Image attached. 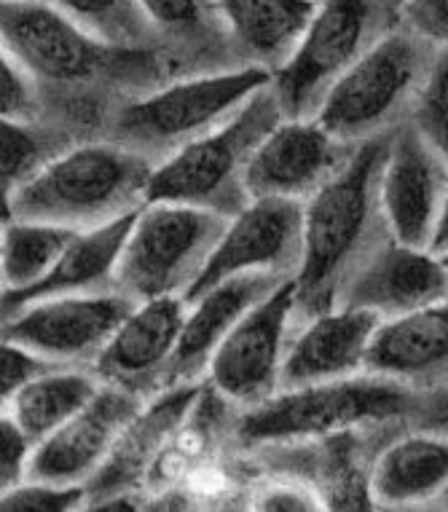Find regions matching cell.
<instances>
[{
  "mask_svg": "<svg viewBox=\"0 0 448 512\" xmlns=\"http://www.w3.org/2000/svg\"><path fill=\"white\" fill-rule=\"evenodd\" d=\"M57 362H49L33 349L0 336V411H9L14 397L22 392L27 381H33L38 373H43Z\"/></svg>",
  "mask_w": 448,
  "mask_h": 512,
  "instance_id": "1f68e13d",
  "label": "cell"
},
{
  "mask_svg": "<svg viewBox=\"0 0 448 512\" xmlns=\"http://www.w3.org/2000/svg\"><path fill=\"white\" fill-rule=\"evenodd\" d=\"M156 161L116 140L84 143L43 161L11 199V218L86 231L140 210Z\"/></svg>",
  "mask_w": 448,
  "mask_h": 512,
  "instance_id": "7a4b0ae2",
  "label": "cell"
},
{
  "mask_svg": "<svg viewBox=\"0 0 448 512\" xmlns=\"http://www.w3.org/2000/svg\"><path fill=\"white\" fill-rule=\"evenodd\" d=\"M250 510H288V512H309L325 510L320 496L314 488L296 478H282V475H263L250 496Z\"/></svg>",
  "mask_w": 448,
  "mask_h": 512,
  "instance_id": "d6a6232c",
  "label": "cell"
},
{
  "mask_svg": "<svg viewBox=\"0 0 448 512\" xmlns=\"http://www.w3.org/2000/svg\"><path fill=\"white\" fill-rule=\"evenodd\" d=\"M400 25L432 46H448V0H400Z\"/></svg>",
  "mask_w": 448,
  "mask_h": 512,
  "instance_id": "e575fe53",
  "label": "cell"
},
{
  "mask_svg": "<svg viewBox=\"0 0 448 512\" xmlns=\"http://www.w3.org/2000/svg\"><path fill=\"white\" fill-rule=\"evenodd\" d=\"M435 49L408 27H395L344 73L314 118L349 145L395 132L411 118Z\"/></svg>",
  "mask_w": 448,
  "mask_h": 512,
  "instance_id": "8992f818",
  "label": "cell"
},
{
  "mask_svg": "<svg viewBox=\"0 0 448 512\" xmlns=\"http://www.w3.org/2000/svg\"><path fill=\"white\" fill-rule=\"evenodd\" d=\"M408 424L432 429V432H440V435L448 437V389H438V392H427V395L416 397Z\"/></svg>",
  "mask_w": 448,
  "mask_h": 512,
  "instance_id": "8d00e7d4",
  "label": "cell"
},
{
  "mask_svg": "<svg viewBox=\"0 0 448 512\" xmlns=\"http://www.w3.org/2000/svg\"><path fill=\"white\" fill-rule=\"evenodd\" d=\"M202 381L172 384V387L161 389L159 395L145 400L135 419L129 421L127 429L121 432L119 443L113 445V451L100 467V472L89 480L86 491H89L92 504L116 494H143L145 480L151 475L153 464L159 462V456L170 448L172 437H175V432L191 411L199 389H202Z\"/></svg>",
  "mask_w": 448,
  "mask_h": 512,
  "instance_id": "ac0fdd59",
  "label": "cell"
},
{
  "mask_svg": "<svg viewBox=\"0 0 448 512\" xmlns=\"http://www.w3.org/2000/svg\"><path fill=\"white\" fill-rule=\"evenodd\" d=\"M137 210L124 215V218L110 220L97 228H86L73 236V242L65 247L60 261L54 263V269L46 277L14 298L0 301V319L9 317L25 303L51 298V295H70V293H102L113 290L116 279V266H119L121 250L127 242L129 228L135 220Z\"/></svg>",
  "mask_w": 448,
  "mask_h": 512,
  "instance_id": "603a6c76",
  "label": "cell"
},
{
  "mask_svg": "<svg viewBox=\"0 0 448 512\" xmlns=\"http://www.w3.org/2000/svg\"><path fill=\"white\" fill-rule=\"evenodd\" d=\"M355 148L317 118H282L250 161V199L271 196L306 204L347 167Z\"/></svg>",
  "mask_w": 448,
  "mask_h": 512,
  "instance_id": "5bb4252c",
  "label": "cell"
},
{
  "mask_svg": "<svg viewBox=\"0 0 448 512\" xmlns=\"http://www.w3.org/2000/svg\"><path fill=\"white\" fill-rule=\"evenodd\" d=\"M285 118L274 86H266L237 116L156 164L145 202H178L234 218L250 202L247 169L258 145Z\"/></svg>",
  "mask_w": 448,
  "mask_h": 512,
  "instance_id": "5b68a950",
  "label": "cell"
},
{
  "mask_svg": "<svg viewBox=\"0 0 448 512\" xmlns=\"http://www.w3.org/2000/svg\"><path fill=\"white\" fill-rule=\"evenodd\" d=\"M30 81L19 62L11 57L6 43L0 38V116L22 118L33 108V94H30Z\"/></svg>",
  "mask_w": 448,
  "mask_h": 512,
  "instance_id": "d590c367",
  "label": "cell"
},
{
  "mask_svg": "<svg viewBox=\"0 0 448 512\" xmlns=\"http://www.w3.org/2000/svg\"><path fill=\"white\" fill-rule=\"evenodd\" d=\"M102 381L86 365H51L27 381L9 411L33 443H41L54 429L73 419L97 392Z\"/></svg>",
  "mask_w": 448,
  "mask_h": 512,
  "instance_id": "484cf974",
  "label": "cell"
},
{
  "mask_svg": "<svg viewBox=\"0 0 448 512\" xmlns=\"http://www.w3.org/2000/svg\"><path fill=\"white\" fill-rule=\"evenodd\" d=\"M416 397L403 384L376 373L282 389L266 403L239 411L237 445L253 451L263 445L336 435L344 429L408 421Z\"/></svg>",
  "mask_w": 448,
  "mask_h": 512,
  "instance_id": "277c9868",
  "label": "cell"
},
{
  "mask_svg": "<svg viewBox=\"0 0 448 512\" xmlns=\"http://www.w3.org/2000/svg\"><path fill=\"white\" fill-rule=\"evenodd\" d=\"M389 135L360 143L347 167L304 204V255L293 277L296 322L333 309L341 290L392 239L381 210V167Z\"/></svg>",
  "mask_w": 448,
  "mask_h": 512,
  "instance_id": "6da1fadb",
  "label": "cell"
},
{
  "mask_svg": "<svg viewBox=\"0 0 448 512\" xmlns=\"http://www.w3.org/2000/svg\"><path fill=\"white\" fill-rule=\"evenodd\" d=\"M408 427V421L371 424L336 435L274 443L245 451L263 475L296 478L314 488L325 510H371L373 464L381 448Z\"/></svg>",
  "mask_w": 448,
  "mask_h": 512,
  "instance_id": "9c48e42d",
  "label": "cell"
},
{
  "mask_svg": "<svg viewBox=\"0 0 448 512\" xmlns=\"http://www.w3.org/2000/svg\"><path fill=\"white\" fill-rule=\"evenodd\" d=\"M46 3L60 9L81 30L110 49L170 51L143 0H46Z\"/></svg>",
  "mask_w": 448,
  "mask_h": 512,
  "instance_id": "83f0119b",
  "label": "cell"
},
{
  "mask_svg": "<svg viewBox=\"0 0 448 512\" xmlns=\"http://www.w3.org/2000/svg\"><path fill=\"white\" fill-rule=\"evenodd\" d=\"M143 405L145 397L102 384L100 392L73 419L35 443L27 478L60 486H89Z\"/></svg>",
  "mask_w": 448,
  "mask_h": 512,
  "instance_id": "2e32d148",
  "label": "cell"
},
{
  "mask_svg": "<svg viewBox=\"0 0 448 512\" xmlns=\"http://www.w3.org/2000/svg\"><path fill=\"white\" fill-rule=\"evenodd\" d=\"M448 491V437L403 427L373 464L371 496L381 510H432Z\"/></svg>",
  "mask_w": 448,
  "mask_h": 512,
  "instance_id": "7402d4cb",
  "label": "cell"
},
{
  "mask_svg": "<svg viewBox=\"0 0 448 512\" xmlns=\"http://www.w3.org/2000/svg\"><path fill=\"white\" fill-rule=\"evenodd\" d=\"M76 228L46 220L9 218L0 223V285L3 298H14L38 285L60 261Z\"/></svg>",
  "mask_w": 448,
  "mask_h": 512,
  "instance_id": "4316f807",
  "label": "cell"
},
{
  "mask_svg": "<svg viewBox=\"0 0 448 512\" xmlns=\"http://www.w3.org/2000/svg\"><path fill=\"white\" fill-rule=\"evenodd\" d=\"M288 277L277 274H237L207 287L188 301V314L183 333H180L178 352L172 362V384H191L202 381L212 354L229 338L247 311L277 290Z\"/></svg>",
  "mask_w": 448,
  "mask_h": 512,
  "instance_id": "44dd1931",
  "label": "cell"
},
{
  "mask_svg": "<svg viewBox=\"0 0 448 512\" xmlns=\"http://www.w3.org/2000/svg\"><path fill=\"white\" fill-rule=\"evenodd\" d=\"M408 121L435 151L448 159V46H438L432 54Z\"/></svg>",
  "mask_w": 448,
  "mask_h": 512,
  "instance_id": "f546056e",
  "label": "cell"
},
{
  "mask_svg": "<svg viewBox=\"0 0 448 512\" xmlns=\"http://www.w3.org/2000/svg\"><path fill=\"white\" fill-rule=\"evenodd\" d=\"M271 76V70L258 65H237L172 78L151 92L129 97L113 118L110 140L159 164L231 121L271 84Z\"/></svg>",
  "mask_w": 448,
  "mask_h": 512,
  "instance_id": "3957f363",
  "label": "cell"
},
{
  "mask_svg": "<svg viewBox=\"0 0 448 512\" xmlns=\"http://www.w3.org/2000/svg\"><path fill=\"white\" fill-rule=\"evenodd\" d=\"M365 373L403 384L416 395L448 389V301L384 319L371 341Z\"/></svg>",
  "mask_w": 448,
  "mask_h": 512,
  "instance_id": "ffe728a7",
  "label": "cell"
},
{
  "mask_svg": "<svg viewBox=\"0 0 448 512\" xmlns=\"http://www.w3.org/2000/svg\"><path fill=\"white\" fill-rule=\"evenodd\" d=\"M41 145L22 118L0 116V223L11 218V199L19 185L41 167Z\"/></svg>",
  "mask_w": 448,
  "mask_h": 512,
  "instance_id": "f1b7e54d",
  "label": "cell"
},
{
  "mask_svg": "<svg viewBox=\"0 0 448 512\" xmlns=\"http://www.w3.org/2000/svg\"><path fill=\"white\" fill-rule=\"evenodd\" d=\"M35 443L11 411H0V494L27 478Z\"/></svg>",
  "mask_w": 448,
  "mask_h": 512,
  "instance_id": "836d02e7",
  "label": "cell"
},
{
  "mask_svg": "<svg viewBox=\"0 0 448 512\" xmlns=\"http://www.w3.org/2000/svg\"><path fill=\"white\" fill-rule=\"evenodd\" d=\"M400 27V0H317L288 62L271 76L285 118H314L371 46Z\"/></svg>",
  "mask_w": 448,
  "mask_h": 512,
  "instance_id": "52a82bcc",
  "label": "cell"
},
{
  "mask_svg": "<svg viewBox=\"0 0 448 512\" xmlns=\"http://www.w3.org/2000/svg\"><path fill=\"white\" fill-rule=\"evenodd\" d=\"M304 255V204L290 199H250L229 218L218 247L196 279L194 298L207 287L237 274H277L293 279Z\"/></svg>",
  "mask_w": 448,
  "mask_h": 512,
  "instance_id": "7c38bea8",
  "label": "cell"
},
{
  "mask_svg": "<svg viewBox=\"0 0 448 512\" xmlns=\"http://www.w3.org/2000/svg\"><path fill=\"white\" fill-rule=\"evenodd\" d=\"M186 314L188 301L183 295H161L135 303L94 360L92 370L97 378L145 400L159 395L161 389L170 387Z\"/></svg>",
  "mask_w": 448,
  "mask_h": 512,
  "instance_id": "9a60e30c",
  "label": "cell"
},
{
  "mask_svg": "<svg viewBox=\"0 0 448 512\" xmlns=\"http://www.w3.org/2000/svg\"><path fill=\"white\" fill-rule=\"evenodd\" d=\"M143 6L188 73L245 65L215 0H143Z\"/></svg>",
  "mask_w": 448,
  "mask_h": 512,
  "instance_id": "d4e9b609",
  "label": "cell"
},
{
  "mask_svg": "<svg viewBox=\"0 0 448 512\" xmlns=\"http://www.w3.org/2000/svg\"><path fill=\"white\" fill-rule=\"evenodd\" d=\"M432 250L435 252L448 250V194H446V207H443V215H440L438 234H435V242H432Z\"/></svg>",
  "mask_w": 448,
  "mask_h": 512,
  "instance_id": "74e56055",
  "label": "cell"
},
{
  "mask_svg": "<svg viewBox=\"0 0 448 512\" xmlns=\"http://www.w3.org/2000/svg\"><path fill=\"white\" fill-rule=\"evenodd\" d=\"M440 255H443V261H446V266H448V250H446V252H440Z\"/></svg>",
  "mask_w": 448,
  "mask_h": 512,
  "instance_id": "ab89813d",
  "label": "cell"
},
{
  "mask_svg": "<svg viewBox=\"0 0 448 512\" xmlns=\"http://www.w3.org/2000/svg\"><path fill=\"white\" fill-rule=\"evenodd\" d=\"M229 218L178 202H145L121 250L113 290L129 301L191 293Z\"/></svg>",
  "mask_w": 448,
  "mask_h": 512,
  "instance_id": "ba28073f",
  "label": "cell"
},
{
  "mask_svg": "<svg viewBox=\"0 0 448 512\" xmlns=\"http://www.w3.org/2000/svg\"><path fill=\"white\" fill-rule=\"evenodd\" d=\"M132 306L119 290L51 295L0 319V336L57 365L92 368Z\"/></svg>",
  "mask_w": 448,
  "mask_h": 512,
  "instance_id": "8fae6325",
  "label": "cell"
},
{
  "mask_svg": "<svg viewBox=\"0 0 448 512\" xmlns=\"http://www.w3.org/2000/svg\"><path fill=\"white\" fill-rule=\"evenodd\" d=\"M440 301H448L443 255L430 247L387 239L349 279L336 306L371 311L384 322Z\"/></svg>",
  "mask_w": 448,
  "mask_h": 512,
  "instance_id": "e0dca14e",
  "label": "cell"
},
{
  "mask_svg": "<svg viewBox=\"0 0 448 512\" xmlns=\"http://www.w3.org/2000/svg\"><path fill=\"white\" fill-rule=\"evenodd\" d=\"M0 295H3V285H0Z\"/></svg>",
  "mask_w": 448,
  "mask_h": 512,
  "instance_id": "60d3db41",
  "label": "cell"
},
{
  "mask_svg": "<svg viewBox=\"0 0 448 512\" xmlns=\"http://www.w3.org/2000/svg\"><path fill=\"white\" fill-rule=\"evenodd\" d=\"M86 486H60L49 480L25 478L0 494V512H68L84 507Z\"/></svg>",
  "mask_w": 448,
  "mask_h": 512,
  "instance_id": "4dcf8cb0",
  "label": "cell"
},
{
  "mask_svg": "<svg viewBox=\"0 0 448 512\" xmlns=\"http://www.w3.org/2000/svg\"><path fill=\"white\" fill-rule=\"evenodd\" d=\"M296 328V282L288 279L231 330L212 354L204 381L239 411L266 403L282 389V368Z\"/></svg>",
  "mask_w": 448,
  "mask_h": 512,
  "instance_id": "30bf717a",
  "label": "cell"
},
{
  "mask_svg": "<svg viewBox=\"0 0 448 512\" xmlns=\"http://www.w3.org/2000/svg\"><path fill=\"white\" fill-rule=\"evenodd\" d=\"M379 194L392 239L432 250L446 207L448 159L411 121L389 132Z\"/></svg>",
  "mask_w": 448,
  "mask_h": 512,
  "instance_id": "4fadbf2b",
  "label": "cell"
},
{
  "mask_svg": "<svg viewBox=\"0 0 448 512\" xmlns=\"http://www.w3.org/2000/svg\"><path fill=\"white\" fill-rule=\"evenodd\" d=\"M245 65L277 73L312 22L317 0H215Z\"/></svg>",
  "mask_w": 448,
  "mask_h": 512,
  "instance_id": "cb8c5ba5",
  "label": "cell"
},
{
  "mask_svg": "<svg viewBox=\"0 0 448 512\" xmlns=\"http://www.w3.org/2000/svg\"><path fill=\"white\" fill-rule=\"evenodd\" d=\"M432 510H448V491L443 496H440L438 502H435V507Z\"/></svg>",
  "mask_w": 448,
  "mask_h": 512,
  "instance_id": "f35d334b",
  "label": "cell"
},
{
  "mask_svg": "<svg viewBox=\"0 0 448 512\" xmlns=\"http://www.w3.org/2000/svg\"><path fill=\"white\" fill-rule=\"evenodd\" d=\"M379 325L376 314L352 306H333L301 322L290 338L282 389L312 387L365 373Z\"/></svg>",
  "mask_w": 448,
  "mask_h": 512,
  "instance_id": "d6986e66",
  "label": "cell"
}]
</instances>
